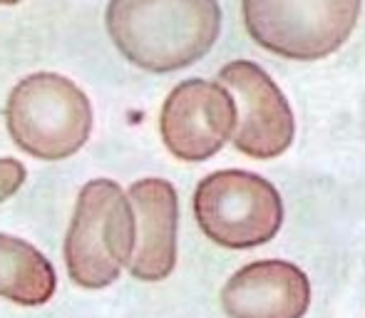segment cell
Here are the masks:
<instances>
[{
    "label": "cell",
    "instance_id": "6da1fadb",
    "mask_svg": "<svg viewBox=\"0 0 365 318\" xmlns=\"http://www.w3.org/2000/svg\"><path fill=\"white\" fill-rule=\"evenodd\" d=\"M105 25L122 58L147 73L202 60L221 33L217 0H110Z\"/></svg>",
    "mask_w": 365,
    "mask_h": 318
},
{
    "label": "cell",
    "instance_id": "7a4b0ae2",
    "mask_svg": "<svg viewBox=\"0 0 365 318\" xmlns=\"http://www.w3.org/2000/svg\"><path fill=\"white\" fill-rule=\"evenodd\" d=\"M5 122L25 155L60 162L90 140L92 105L73 80L58 73H35L20 80L8 95Z\"/></svg>",
    "mask_w": 365,
    "mask_h": 318
},
{
    "label": "cell",
    "instance_id": "3957f363",
    "mask_svg": "<svg viewBox=\"0 0 365 318\" xmlns=\"http://www.w3.org/2000/svg\"><path fill=\"white\" fill-rule=\"evenodd\" d=\"M135 254V212L112 179H92L77 197L65 237V266L73 284L105 289L120 279Z\"/></svg>",
    "mask_w": 365,
    "mask_h": 318
},
{
    "label": "cell",
    "instance_id": "277c9868",
    "mask_svg": "<svg viewBox=\"0 0 365 318\" xmlns=\"http://www.w3.org/2000/svg\"><path fill=\"white\" fill-rule=\"evenodd\" d=\"M363 0H244L249 35L289 60L328 58L348 38Z\"/></svg>",
    "mask_w": 365,
    "mask_h": 318
},
{
    "label": "cell",
    "instance_id": "5b68a950",
    "mask_svg": "<svg viewBox=\"0 0 365 318\" xmlns=\"http://www.w3.org/2000/svg\"><path fill=\"white\" fill-rule=\"evenodd\" d=\"M194 217L214 244L251 249L276 237L284 224V202L269 179L244 169H221L199 182Z\"/></svg>",
    "mask_w": 365,
    "mask_h": 318
},
{
    "label": "cell",
    "instance_id": "8992f818",
    "mask_svg": "<svg viewBox=\"0 0 365 318\" xmlns=\"http://www.w3.org/2000/svg\"><path fill=\"white\" fill-rule=\"evenodd\" d=\"M236 130V102L224 85L212 80H187L167 95L159 115V132L182 162L214 157Z\"/></svg>",
    "mask_w": 365,
    "mask_h": 318
},
{
    "label": "cell",
    "instance_id": "52a82bcc",
    "mask_svg": "<svg viewBox=\"0 0 365 318\" xmlns=\"http://www.w3.org/2000/svg\"><path fill=\"white\" fill-rule=\"evenodd\" d=\"M219 85L236 102L234 147L251 159H274L293 142V112L284 92L266 75L264 68L249 60H234L219 73Z\"/></svg>",
    "mask_w": 365,
    "mask_h": 318
},
{
    "label": "cell",
    "instance_id": "ba28073f",
    "mask_svg": "<svg viewBox=\"0 0 365 318\" xmlns=\"http://www.w3.org/2000/svg\"><path fill=\"white\" fill-rule=\"evenodd\" d=\"M135 212V254L130 274L140 281H162L177 266V189L159 177L140 179L127 194Z\"/></svg>",
    "mask_w": 365,
    "mask_h": 318
},
{
    "label": "cell",
    "instance_id": "9c48e42d",
    "mask_svg": "<svg viewBox=\"0 0 365 318\" xmlns=\"http://www.w3.org/2000/svg\"><path fill=\"white\" fill-rule=\"evenodd\" d=\"M231 318H303L311 306V281L291 261H254L221 291Z\"/></svg>",
    "mask_w": 365,
    "mask_h": 318
},
{
    "label": "cell",
    "instance_id": "30bf717a",
    "mask_svg": "<svg viewBox=\"0 0 365 318\" xmlns=\"http://www.w3.org/2000/svg\"><path fill=\"white\" fill-rule=\"evenodd\" d=\"M55 289L53 264L28 241L0 234V296L20 306H43Z\"/></svg>",
    "mask_w": 365,
    "mask_h": 318
},
{
    "label": "cell",
    "instance_id": "8fae6325",
    "mask_svg": "<svg viewBox=\"0 0 365 318\" xmlns=\"http://www.w3.org/2000/svg\"><path fill=\"white\" fill-rule=\"evenodd\" d=\"M25 177H28V172H25L23 162H18V159H13V157L0 159V204H3L5 199H10L23 187Z\"/></svg>",
    "mask_w": 365,
    "mask_h": 318
},
{
    "label": "cell",
    "instance_id": "7c38bea8",
    "mask_svg": "<svg viewBox=\"0 0 365 318\" xmlns=\"http://www.w3.org/2000/svg\"><path fill=\"white\" fill-rule=\"evenodd\" d=\"M23 3V0H0V5H18Z\"/></svg>",
    "mask_w": 365,
    "mask_h": 318
}]
</instances>
